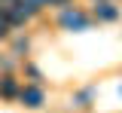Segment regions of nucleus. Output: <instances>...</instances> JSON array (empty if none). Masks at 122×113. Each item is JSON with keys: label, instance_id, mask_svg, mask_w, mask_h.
<instances>
[{"label": "nucleus", "instance_id": "obj_1", "mask_svg": "<svg viewBox=\"0 0 122 113\" xmlns=\"http://www.w3.org/2000/svg\"><path fill=\"white\" fill-rule=\"evenodd\" d=\"M58 21H61V28H76V31H86L89 28V15L79 12V9H64Z\"/></svg>", "mask_w": 122, "mask_h": 113}, {"label": "nucleus", "instance_id": "obj_2", "mask_svg": "<svg viewBox=\"0 0 122 113\" xmlns=\"http://www.w3.org/2000/svg\"><path fill=\"white\" fill-rule=\"evenodd\" d=\"M116 15H119V9H116L113 3H107V0H98V3H95V18H101V21H113Z\"/></svg>", "mask_w": 122, "mask_h": 113}, {"label": "nucleus", "instance_id": "obj_3", "mask_svg": "<svg viewBox=\"0 0 122 113\" xmlns=\"http://www.w3.org/2000/svg\"><path fill=\"white\" fill-rule=\"evenodd\" d=\"M18 95H21V101H25L28 107H40V104H43V92H40L37 86H28V89H21Z\"/></svg>", "mask_w": 122, "mask_h": 113}, {"label": "nucleus", "instance_id": "obj_4", "mask_svg": "<svg viewBox=\"0 0 122 113\" xmlns=\"http://www.w3.org/2000/svg\"><path fill=\"white\" fill-rule=\"evenodd\" d=\"M0 95L3 98H15L18 95V86H15L12 77H3V80H0Z\"/></svg>", "mask_w": 122, "mask_h": 113}, {"label": "nucleus", "instance_id": "obj_5", "mask_svg": "<svg viewBox=\"0 0 122 113\" xmlns=\"http://www.w3.org/2000/svg\"><path fill=\"white\" fill-rule=\"evenodd\" d=\"M34 3H37L40 9H43V6H61V0H34Z\"/></svg>", "mask_w": 122, "mask_h": 113}, {"label": "nucleus", "instance_id": "obj_6", "mask_svg": "<svg viewBox=\"0 0 122 113\" xmlns=\"http://www.w3.org/2000/svg\"><path fill=\"white\" fill-rule=\"evenodd\" d=\"M6 34H9V28H6V25H3V21H0V40H3V37H6Z\"/></svg>", "mask_w": 122, "mask_h": 113}, {"label": "nucleus", "instance_id": "obj_7", "mask_svg": "<svg viewBox=\"0 0 122 113\" xmlns=\"http://www.w3.org/2000/svg\"><path fill=\"white\" fill-rule=\"evenodd\" d=\"M0 3H12V0H0Z\"/></svg>", "mask_w": 122, "mask_h": 113}]
</instances>
